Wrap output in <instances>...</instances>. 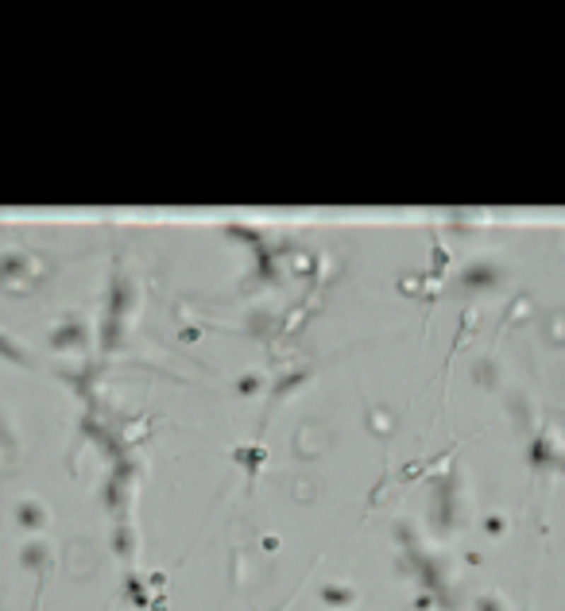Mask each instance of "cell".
I'll return each mask as SVG.
<instances>
[{"label":"cell","instance_id":"13","mask_svg":"<svg viewBox=\"0 0 565 611\" xmlns=\"http://www.w3.org/2000/svg\"><path fill=\"white\" fill-rule=\"evenodd\" d=\"M124 422H128V426H124V441H128V445H136V441H144V437L151 433L159 418L147 414V418H124Z\"/></svg>","mask_w":565,"mask_h":611},{"label":"cell","instance_id":"17","mask_svg":"<svg viewBox=\"0 0 565 611\" xmlns=\"http://www.w3.org/2000/svg\"><path fill=\"white\" fill-rule=\"evenodd\" d=\"M260 387H264V376H256V371H252V376H240V379H236V391H240V395H256Z\"/></svg>","mask_w":565,"mask_h":611},{"label":"cell","instance_id":"11","mask_svg":"<svg viewBox=\"0 0 565 611\" xmlns=\"http://www.w3.org/2000/svg\"><path fill=\"white\" fill-rule=\"evenodd\" d=\"M0 356L4 360H12V364H20V368H35V360H31V352L23 349L20 341H12V337L0 329Z\"/></svg>","mask_w":565,"mask_h":611},{"label":"cell","instance_id":"8","mask_svg":"<svg viewBox=\"0 0 565 611\" xmlns=\"http://www.w3.org/2000/svg\"><path fill=\"white\" fill-rule=\"evenodd\" d=\"M499 379H503V368H499L496 356H480L472 364V383L484 387V391H499Z\"/></svg>","mask_w":565,"mask_h":611},{"label":"cell","instance_id":"12","mask_svg":"<svg viewBox=\"0 0 565 611\" xmlns=\"http://www.w3.org/2000/svg\"><path fill=\"white\" fill-rule=\"evenodd\" d=\"M507 410H511V422L519 429H527V422H535V407H530L527 395H519V391L507 395Z\"/></svg>","mask_w":565,"mask_h":611},{"label":"cell","instance_id":"4","mask_svg":"<svg viewBox=\"0 0 565 611\" xmlns=\"http://www.w3.org/2000/svg\"><path fill=\"white\" fill-rule=\"evenodd\" d=\"M503 279H507V271H503V263H496V260H477L461 271V286H469V291H492Z\"/></svg>","mask_w":565,"mask_h":611},{"label":"cell","instance_id":"6","mask_svg":"<svg viewBox=\"0 0 565 611\" xmlns=\"http://www.w3.org/2000/svg\"><path fill=\"white\" fill-rule=\"evenodd\" d=\"M441 279L445 275H438V271H422V275H403L399 279V291L403 294H414V298H426V302H433V294H438V286H441Z\"/></svg>","mask_w":565,"mask_h":611},{"label":"cell","instance_id":"9","mask_svg":"<svg viewBox=\"0 0 565 611\" xmlns=\"http://www.w3.org/2000/svg\"><path fill=\"white\" fill-rule=\"evenodd\" d=\"M530 310H535V302H530V294H527V291H519V294H515V298H507V310L499 313V329L515 325V321H527V318H530Z\"/></svg>","mask_w":565,"mask_h":611},{"label":"cell","instance_id":"14","mask_svg":"<svg viewBox=\"0 0 565 611\" xmlns=\"http://www.w3.org/2000/svg\"><path fill=\"white\" fill-rule=\"evenodd\" d=\"M16 433H12V418L0 410V457H8V460H16Z\"/></svg>","mask_w":565,"mask_h":611},{"label":"cell","instance_id":"3","mask_svg":"<svg viewBox=\"0 0 565 611\" xmlns=\"http://www.w3.org/2000/svg\"><path fill=\"white\" fill-rule=\"evenodd\" d=\"M51 349L62 352V349H89V341H93V329L86 325L81 318H62L59 325L51 329Z\"/></svg>","mask_w":565,"mask_h":611},{"label":"cell","instance_id":"5","mask_svg":"<svg viewBox=\"0 0 565 611\" xmlns=\"http://www.w3.org/2000/svg\"><path fill=\"white\" fill-rule=\"evenodd\" d=\"M318 371V364H291V360H283V371H279V379L272 383V407H279V402L286 399V395H294L302 383H306L310 376Z\"/></svg>","mask_w":565,"mask_h":611},{"label":"cell","instance_id":"1","mask_svg":"<svg viewBox=\"0 0 565 611\" xmlns=\"http://www.w3.org/2000/svg\"><path fill=\"white\" fill-rule=\"evenodd\" d=\"M51 275H54V255H47V252L16 248V252L0 255V286H4L12 298H28V294H35Z\"/></svg>","mask_w":565,"mask_h":611},{"label":"cell","instance_id":"16","mask_svg":"<svg viewBox=\"0 0 565 611\" xmlns=\"http://www.w3.org/2000/svg\"><path fill=\"white\" fill-rule=\"evenodd\" d=\"M430 271H438V275H445L449 271V248L441 240H433V252H430Z\"/></svg>","mask_w":565,"mask_h":611},{"label":"cell","instance_id":"10","mask_svg":"<svg viewBox=\"0 0 565 611\" xmlns=\"http://www.w3.org/2000/svg\"><path fill=\"white\" fill-rule=\"evenodd\" d=\"M542 337L550 344H558V349H565V310L542 313Z\"/></svg>","mask_w":565,"mask_h":611},{"label":"cell","instance_id":"7","mask_svg":"<svg viewBox=\"0 0 565 611\" xmlns=\"http://www.w3.org/2000/svg\"><path fill=\"white\" fill-rule=\"evenodd\" d=\"M364 422H368V429H372L375 437H391L399 429V414L391 407H383V402H375V407L364 410Z\"/></svg>","mask_w":565,"mask_h":611},{"label":"cell","instance_id":"15","mask_svg":"<svg viewBox=\"0 0 565 611\" xmlns=\"http://www.w3.org/2000/svg\"><path fill=\"white\" fill-rule=\"evenodd\" d=\"M236 460H240V465H248L252 472H256V468L264 465V445H240V449H236Z\"/></svg>","mask_w":565,"mask_h":611},{"label":"cell","instance_id":"2","mask_svg":"<svg viewBox=\"0 0 565 611\" xmlns=\"http://www.w3.org/2000/svg\"><path fill=\"white\" fill-rule=\"evenodd\" d=\"M333 445V429L322 422V418H306V422L298 426V433H294V453L298 457H314V453L330 449Z\"/></svg>","mask_w":565,"mask_h":611},{"label":"cell","instance_id":"19","mask_svg":"<svg viewBox=\"0 0 565 611\" xmlns=\"http://www.w3.org/2000/svg\"><path fill=\"white\" fill-rule=\"evenodd\" d=\"M23 518H28V523L35 518V523H39V518H43V507H31V503H23Z\"/></svg>","mask_w":565,"mask_h":611},{"label":"cell","instance_id":"18","mask_svg":"<svg viewBox=\"0 0 565 611\" xmlns=\"http://www.w3.org/2000/svg\"><path fill=\"white\" fill-rule=\"evenodd\" d=\"M198 337H202V325H194V321L178 325V341H198Z\"/></svg>","mask_w":565,"mask_h":611}]
</instances>
